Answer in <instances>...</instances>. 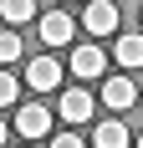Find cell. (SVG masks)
Wrapping results in <instances>:
<instances>
[{"label":"cell","instance_id":"obj_9","mask_svg":"<svg viewBox=\"0 0 143 148\" xmlns=\"http://www.w3.org/2000/svg\"><path fill=\"white\" fill-rule=\"evenodd\" d=\"M113 56H118V66H143V36H118V46H113Z\"/></svg>","mask_w":143,"mask_h":148},{"label":"cell","instance_id":"obj_4","mask_svg":"<svg viewBox=\"0 0 143 148\" xmlns=\"http://www.w3.org/2000/svg\"><path fill=\"white\" fill-rule=\"evenodd\" d=\"M26 87L31 92H56L61 87V66H56V56H36L26 66Z\"/></svg>","mask_w":143,"mask_h":148},{"label":"cell","instance_id":"obj_6","mask_svg":"<svg viewBox=\"0 0 143 148\" xmlns=\"http://www.w3.org/2000/svg\"><path fill=\"white\" fill-rule=\"evenodd\" d=\"M102 102H107V107H118V112H123V107H133V102H138L133 77H107V82H102Z\"/></svg>","mask_w":143,"mask_h":148},{"label":"cell","instance_id":"obj_11","mask_svg":"<svg viewBox=\"0 0 143 148\" xmlns=\"http://www.w3.org/2000/svg\"><path fill=\"white\" fill-rule=\"evenodd\" d=\"M21 51H26V41H21V31H0V66H10V61H21Z\"/></svg>","mask_w":143,"mask_h":148},{"label":"cell","instance_id":"obj_3","mask_svg":"<svg viewBox=\"0 0 143 148\" xmlns=\"http://www.w3.org/2000/svg\"><path fill=\"white\" fill-rule=\"evenodd\" d=\"M92 92H82V87H67L61 92V102H56V112H61V123H72V128H77V123H87L92 118Z\"/></svg>","mask_w":143,"mask_h":148},{"label":"cell","instance_id":"obj_12","mask_svg":"<svg viewBox=\"0 0 143 148\" xmlns=\"http://www.w3.org/2000/svg\"><path fill=\"white\" fill-rule=\"evenodd\" d=\"M0 107H15V72H0Z\"/></svg>","mask_w":143,"mask_h":148},{"label":"cell","instance_id":"obj_10","mask_svg":"<svg viewBox=\"0 0 143 148\" xmlns=\"http://www.w3.org/2000/svg\"><path fill=\"white\" fill-rule=\"evenodd\" d=\"M31 15H36V0H0V21H10V26H26Z\"/></svg>","mask_w":143,"mask_h":148},{"label":"cell","instance_id":"obj_1","mask_svg":"<svg viewBox=\"0 0 143 148\" xmlns=\"http://www.w3.org/2000/svg\"><path fill=\"white\" fill-rule=\"evenodd\" d=\"M51 107H41V102H15V133L26 138V143H36V138H46L51 133Z\"/></svg>","mask_w":143,"mask_h":148},{"label":"cell","instance_id":"obj_5","mask_svg":"<svg viewBox=\"0 0 143 148\" xmlns=\"http://www.w3.org/2000/svg\"><path fill=\"white\" fill-rule=\"evenodd\" d=\"M72 36H77V21L67 10H46L41 15V41L46 46H72Z\"/></svg>","mask_w":143,"mask_h":148},{"label":"cell","instance_id":"obj_14","mask_svg":"<svg viewBox=\"0 0 143 148\" xmlns=\"http://www.w3.org/2000/svg\"><path fill=\"white\" fill-rule=\"evenodd\" d=\"M5 133H10V128H5V118H0V143H5Z\"/></svg>","mask_w":143,"mask_h":148},{"label":"cell","instance_id":"obj_8","mask_svg":"<svg viewBox=\"0 0 143 148\" xmlns=\"http://www.w3.org/2000/svg\"><path fill=\"white\" fill-rule=\"evenodd\" d=\"M92 143H97V148H128V143H133V138H128V123H118V118L97 123V133H92Z\"/></svg>","mask_w":143,"mask_h":148},{"label":"cell","instance_id":"obj_7","mask_svg":"<svg viewBox=\"0 0 143 148\" xmlns=\"http://www.w3.org/2000/svg\"><path fill=\"white\" fill-rule=\"evenodd\" d=\"M102 66H107V56H102V46H77V51H72V72L82 77V82L102 77Z\"/></svg>","mask_w":143,"mask_h":148},{"label":"cell","instance_id":"obj_2","mask_svg":"<svg viewBox=\"0 0 143 148\" xmlns=\"http://www.w3.org/2000/svg\"><path fill=\"white\" fill-rule=\"evenodd\" d=\"M82 26L92 31V36H113V31H118V5H113V0H87Z\"/></svg>","mask_w":143,"mask_h":148},{"label":"cell","instance_id":"obj_15","mask_svg":"<svg viewBox=\"0 0 143 148\" xmlns=\"http://www.w3.org/2000/svg\"><path fill=\"white\" fill-rule=\"evenodd\" d=\"M138 148H143V133H138Z\"/></svg>","mask_w":143,"mask_h":148},{"label":"cell","instance_id":"obj_13","mask_svg":"<svg viewBox=\"0 0 143 148\" xmlns=\"http://www.w3.org/2000/svg\"><path fill=\"white\" fill-rule=\"evenodd\" d=\"M51 148H87V143H82L77 133H56V138H51Z\"/></svg>","mask_w":143,"mask_h":148}]
</instances>
